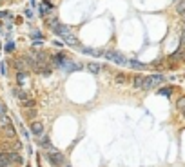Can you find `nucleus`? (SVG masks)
<instances>
[{"mask_svg": "<svg viewBox=\"0 0 185 167\" xmlns=\"http://www.w3.org/2000/svg\"><path fill=\"white\" fill-rule=\"evenodd\" d=\"M31 133H33L35 136H42L44 135V124L38 122V120H35V122L31 124Z\"/></svg>", "mask_w": 185, "mask_h": 167, "instance_id": "obj_6", "label": "nucleus"}, {"mask_svg": "<svg viewBox=\"0 0 185 167\" xmlns=\"http://www.w3.org/2000/svg\"><path fill=\"white\" fill-rule=\"evenodd\" d=\"M64 167H71V165H64Z\"/></svg>", "mask_w": 185, "mask_h": 167, "instance_id": "obj_33", "label": "nucleus"}, {"mask_svg": "<svg viewBox=\"0 0 185 167\" xmlns=\"http://www.w3.org/2000/svg\"><path fill=\"white\" fill-rule=\"evenodd\" d=\"M15 69H17V71H27V60H26V56H24V58H18V60L15 62Z\"/></svg>", "mask_w": 185, "mask_h": 167, "instance_id": "obj_10", "label": "nucleus"}, {"mask_svg": "<svg viewBox=\"0 0 185 167\" xmlns=\"http://www.w3.org/2000/svg\"><path fill=\"white\" fill-rule=\"evenodd\" d=\"M125 80H127V76H125L123 73H116V74H114V82H116V84H123Z\"/></svg>", "mask_w": 185, "mask_h": 167, "instance_id": "obj_20", "label": "nucleus"}, {"mask_svg": "<svg viewBox=\"0 0 185 167\" xmlns=\"http://www.w3.org/2000/svg\"><path fill=\"white\" fill-rule=\"evenodd\" d=\"M182 115H185V111H183V113H182Z\"/></svg>", "mask_w": 185, "mask_h": 167, "instance_id": "obj_35", "label": "nucleus"}, {"mask_svg": "<svg viewBox=\"0 0 185 167\" xmlns=\"http://www.w3.org/2000/svg\"><path fill=\"white\" fill-rule=\"evenodd\" d=\"M13 94H15V96H17V98H18L20 102H24V100L31 98V94H29V93H26V91H20V89H17V87L13 89Z\"/></svg>", "mask_w": 185, "mask_h": 167, "instance_id": "obj_11", "label": "nucleus"}, {"mask_svg": "<svg viewBox=\"0 0 185 167\" xmlns=\"http://www.w3.org/2000/svg\"><path fill=\"white\" fill-rule=\"evenodd\" d=\"M0 167H11V162L7 160L6 153H2V151H0Z\"/></svg>", "mask_w": 185, "mask_h": 167, "instance_id": "obj_15", "label": "nucleus"}, {"mask_svg": "<svg viewBox=\"0 0 185 167\" xmlns=\"http://www.w3.org/2000/svg\"><path fill=\"white\" fill-rule=\"evenodd\" d=\"M24 15H26L27 18H31V17H33V13H31V9H26V11H24Z\"/></svg>", "mask_w": 185, "mask_h": 167, "instance_id": "obj_30", "label": "nucleus"}, {"mask_svg": "<svg viewBox=\"0 0 185 167\" xmlns=\"http://www.w3.org/2000/svg\"><path fill=\"white\" fill-rule=\"evenodd\" d=\"M22 107H24V109H27V107H35V100H33V98H27V100H24V102H22Z\"/></svg>", "mask_w": 185, "mask_h": 167, "instance_id": "obj_21", "label": "nucleus"}, {"mask_svg": "<svg viewBox=\"0 0 185 167\" xmlns=\"http://www.w3.org/2000/svg\"><path fill=\"white\" fill-rule=\"evenodd\" d=\"M6 156H7V160H9V162H15V164H18V165L22 164V156L17 153V151H13V149H9V151L6 153Z\"/></svg>", "mask_w": 185, "mask_h": 167, "instance_id": "obj_7", "label": "nucleus"}, {"mask_svg": "<svg viewBox=\"0 0 185 167\" xmlns=\"http://www.w3.org/2000/svg\"><path fill=\"white\" fill-rule=\"evenodd\" d=\"M182 17H183V26H185V13H183V15H182Z\"/></svg>", "mask_w": 185, "mask_h": 167, "instance_id": "obj_32", "label": "nucleus"}, {"mask_svg": "<svg viewBox=\"0 0 185 167\" xmlns=\"http://www.w3.org/2000/svg\"><path fill=\"white\" fill-rule=\"evenodd\" d=\"M176 107H178V111H180V113H183V111H185V96H182V98L176 102Z\"/></svg>", "mask_w": 185, "mask_h": 167, "instance_id": "obj_19", "label": "nucleus"}, {"mask_svg": "<svg viewBox=\"0 0 185 167\" xmlns=\"http://www.w3.org/2000/svg\"><path fill=\"white\" fill-rule=\"evenodd\" d=\"M6 113H7V107H6V104H4V102L0 100V116H2V115H6Z\"/></svg>", "mask_w": 185, "mask_h": 167, "instance_id": "obj_27", "label": "nucleus"}, {"mask_svg": "<svg viewBox=\"0 0 185 167\" xmlns=\"http://www.w3.org/2000/svg\"><path fill=\"white\" fill-rule=\"evenodd\" d=\"M17 82H18V85H24V84L27 82V71H18V74H17Z\"/></svg>", "mask_w": 185, "mask_h": 167, "instance_id": "obj_14", "label": "nucleus"}, {"mask_svg": "<svg viewBox=\"0 0 185 167\" xmlns=\"http://www.w3.org/2000/svg\"><path fill=\"white\" fill-rule=\"evenodd\" d=\"M51 65H56L58 69H64V71H78L80 69V65L78 64H74L73 60H69L64 53H58V55H55L51 58Z\"/></svg>", "mask_w": 185, "mask_h": 167, "instance_id": "obj_2", "label": "nucleus"}, {"mask_svg": "<svg viewBox=\"0 0 185 167\" xmlns=\"http://www.w3.org/2000/svg\"><path fill=\"white\" fill-rule=\"evenodd\" d=\"M82 53H83V55H94V56H102V55H103L102 51H96V49H91V47H83Z\"/></svg>", "mask_w": 185, "mask_h": 167, "instance_id": "obj_16", "label": "nucleus"}, {"mask_svg": "<svg viewBox=\"0 0 185 167\" xmlns=\"http://www.w3.org/2000/svg\"><path fill=\"white\" fill-rule=\"evenodd\" d=\"M158 94H162V96H171V94H173V87H162V89H158Z\"/></svg>", "mask_w": 185, "mask_h": 167, "instance_id": "obj_18", "label": "nucleus"}, {"mask_svg": "<svg viewBox=\"0 0 185 167\" xmlns=\"http://www.w3.org/2000/svg\"><path fill=\"white\" fill-rule=\"evenodd\" d=\"M85 69H87V71H91V73H100V71H102L103 67L102 65H100V64H96V62H89V64H85Z\"/></svg>", "mask_w": 185, "mask_h": 167, "instance_id": "obj_9", "label": "nucleus"}, {"mask_svg": "<svg viewBox=\"0 0 185 167\" xmlns=\"http://www.w3.org/2000/svg\"><path fill=\"white\" fill-rule=\"evenodd\" d=\"M4 51H6V53H13V51H15V42H7V44H6V47H4Z\"/></svg>", "mask_w": 185, "mask_h": 167, "instance_id": "obj_23", "label": "nucleus"}, {"mask_svg": "<svg viewBox=\"0 0 185 167\" xmlns=\"http://www.w3.org/2000/svg\"><path fill=\"white\" fill-rule=\"evenodd\" d=\"M0 69H2V73L6 74V62H2V65H0Z\"/></svg>", "mask_w": 185, "mask_h": 167, "instance_id": "obj_31", "label": "nucleus"}, {"mask_svg": "<svg viewBox=\"0 0 185 167\" xmlns=\"http://www.w3.org/2000/svg\"><path fill=\"white\" fill-rule=\"evenodd\" d=\"M9 125H13V120H11L9 116H7V113H6V115L0 116V129H6V127H9Z\"/></svg>", "mask_w": 185, "mask_h": 167, "instance_id": "obj_12", "label": "nucleus"}, {"mask_svg": "<svg viewBox=\"0 0 185 167\" xmlns=\"http://www.w3.org/2000/svg\"><path fill=\"white\" fill-rule=\"evenodd\" d=\"M127 65H129L131 69H136V71H142V69L145 67L144 64H142V62H138V60H129V62H127Z\"/></svg>", "mask_w": 185, "mask_h": 167, "instance_id": "obj_13", "label": "nucleus"}, {"mask_svg": "<svg viewBox=\"0 0 185 167\" xmlns=\"http://www.w3.org/2000/svg\"><path fill=\"white\" fill-rule=\"evenodd\" d=\"M31 38H33L35 42H40V40H44V36H42V33H40V31H35V33H33V36H31Z\"/></svg>", "mask_w": 185, "mask_h": 167, "instance_id": "obj_24", "label": "nucleus"}, {"mask_svg": "<svg viewBox=\"0 0 185 167\" xmlns=\"http://www.w3.org/2000/svg\"><path fill=\"white\" fill-rule=\"evenodd\" d=\"M49 27H51V31L56 35V36H62V40L65 42V44H69V45H78V38H76V35L67 27V26H62L58 18H53L49 20Z\"/></svg>", "mask_w": 185, "mask_h": 167, "instance_id": "obj_1", "label": "nucleus"}, {"mask_svg": "<svg viewBox=\"0 0 185 167\" xmlns=\"http://www.w3.org/2000/svg\"><path fill=\"white\" fill-rule=\"evenodd\" d=\"M180 47H182V49L185 47V29L182 31V36H180Z\"/></svg>", "mask_w": 185, "mask_h": 167, "instance_id": "obj_28", "label": "nucleus"}, {"mask_svg": "<svg viewBox=\"0 0 185 167\" xmlns=\"http://www.w3.org/2000/svg\"><path fill=\"white\" fill-rule=\"evenodd\" d=\"M11 17V11H0V18H7Z\"/></svg>", "mask_w": 185, "mask_h": 167, "instance_id": "obj_29", "label": "nucleus"}, {"mask_svg": "<svg viewBox=\"0 0 185 167\" xmlns=\"http://www.w3.org/2000/svg\"><path fill=\"white\" fill-rule=\"evenodd\" d=\"M103 56H105L109 62H114L116 65H127V62H129V58H127L123 53L114 51V49H109V51H105V53H103Z\"/></svg>", "mask_w": 185, "mask_h": 167, "instance_id": "obj_4", "label": "nucleus"}, {"mask_svg": "<svg viewBox=\"0 0 185 167\" xmlns=\"http://www.w3.org/2000/svg\"><path fill=\"white\" fill-rule=\"evenodd\" d=\"M133 85L136 89H142V85H144V76H134L133 78Z\"/></svg>", "mask_w": 185, "mask_h": 167, "instance_id": "obj_17", "label": "nucleus"}, {"mask_svg": "<svg viewBox=\"0 0 185 167\" xmlns=\"http://www.w3.org/2000/svg\"><path fill=\"white\" fill-rule=\"evenodd\" d=\"M42 6H45L49 11L55 9V4H53V2H49V0H42Z\"/></svg>", "mask_w": 185, "mask_h": 167, "instance_id": "obj_26", "label": "nucleus"}, {"mask_svg": "<svg viewBox=\"0 0 185 167\" xmlns=\"http://www.w3.org/2000/svg\"><path fill=\"white\" fill-rule=\"evenodd\" d=\"M38 13H40L42 17H47V13H49V9H47V7H45V6H38Z\"/></svg>", "mask_w": 185, "mask_h": 167, "instance_id": "obj_25", "label": "nucleus"}, {"mask_svg": "<svg viewBox=\"0 0 185 167\" xmlns=\"http://www.w3.org/2000/svg\"><path fill=\"white\" fill-rule=\"evenodd\" d=\"M176 13H178V15H183L185 13V0H182V2L176 6Z\"/></svg>", "mask_w": 185, "mask_h": 167, "instance_id": "obj_22", "label": "nucleus"}, {"mask_svg": "<svg viewBox=\"0 0 185 167\" xmlns=\"http://www.w3.org/2000/svg\"><path fill=\"white\" fill-rule=\"evenodd\" d=\"M36 144H38V146L42 147V149H45V151H47V149H51V140H49V138H47V136H38V140H36Z\"/></svg>", "mask_w": 185, "mask_h": 167, "instance_id": "obj_8", "label": "nucleus"}, {"mask_svg": "<svg viewBox=\"0 0 185 167\" xmlns=\"http://www.w3.org/2000/svg\"><path fill=\"white\" fill-rule=\"evenodd\" d=\"M165 82V76L164 74H149V76H144V85H142V89L145 91H149V89H154V87H158L160 84Z\"/></svg>", "mask_w": 185, "mask_h": 167, "instance_id": "obj_3", "label": "nucleus"}, {"mask_svg": "<svg viewBox=\"0 0 185 167\" xmlns=\"http://www.w3.org/2000/svg\"><path fill=\"white\" fill-rule=\"evenodd\" d=\"M0 27H2V22H0Z\"/></svg>", "mask_w": 185, "mask_h": 167, "instance_id": "obj_34", "label": "nucleus"}, {"mask_svg": "<svg viewBox=\"0 0 185 167\" xmlns=\"http://www.w3.org/2000/svg\"><path fill=\"white\" fill-rule=\"evenodd\" d=\"M45 156H47V160L51 162V165H55V167H62L64 164H65V156L62 155V153L58 151V149H55V147L47 149Z\"/></svg>", "mask_w": 185, "mask_h": 167, "instance_id": "obj_5", "label": "nucleus"}]
</instances>
